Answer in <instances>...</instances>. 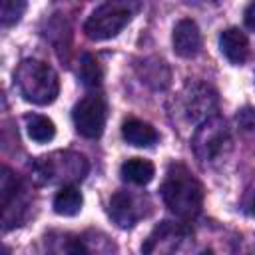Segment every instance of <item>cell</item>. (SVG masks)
Listing matches in <instances>:
<instances>
[{
  "instance_id": "6da1fadb",
  "label": "cell",
  "mask_w": 255,
  "mask_h": 255,
  "mask_svg": "<svg viewBox=\"0 0 255 255\" xmlns=\"http://www.w3.org/2000/svg\"><path fill=\"white\" fill-rule=\"evenodd\" d=\"M161 199L171 213L183 219H191L201 211L203 185L185 165L177 163L169 167L165 181L161 183Z\"/></svg>"
},
{
  "instance_id": "7a4b0ae2",
  "label": "cell",
  "mask_w": 255,
  "mask_h": 255,
  "mask_svg": "<svg viewBox=\"0 0 255 255\" xmlns=\"http://www.w3.org/2000/svg\"><path fill=\"white\" fill-rule=\"evenodd\" d=\"M14 84L20 96L36 106H48L60 94V78L56 70L34 58H26L18 64L14 70Z\"/></svg>"
},
{
  "instance_id": "3957f363",
  "label": "cell",
  "mask_w": 255,
  "mask_h": 255,
  "mask_svg": "<svg viewBox=\"0 0 255 255\" xmlns=\"http://www.w3.org/2000/svg\"><path fill=\"white\" fill-rule=\"evenodd\" d=\"M88 159L72 151H54L38 157L32 163V175L38 183L82 181L88 173Z\"/></svg>"
},
{
  "instance_id": "277c9868",
  "label": "cell",
  "mask_w": 255,
  "mask_h": 255,
  "mask_svg": "<svg viewBox=\"0 0 255 255\" xmlns=\"http://www.w3.org/2000/svg\"><path fill=\"white\" fill-rule=\"evenodd\" d=\"M191 147L195 157L203 165L221 161L231 149V131L225 120L219 116H213L203 124H199L191 137Z\"/></svg>"
},
{
  "instance_id": "5b68a950",
  "label": "cell",
  "mask_w": 255,
  "mask_h": 255,
  "mask_svg": "<svg viewBox=\"0 0 255 255\" xmlns=\"http://www.w3.org/2000/svg\"><path fill=\"white\" fill-rule=\"evenodd\" d=\"M133 8L128 2H106L88 16L84 22V32L94 42L110 40L129 24Z\"/></svg>"
},
{
  "instance_id": "8992f818",
  "label": "cell",
  "mask_w": 255,
  "mask_h": 255,
  "mask_svg": "<svg viewBox=\"0 0 255 255\" xmlns=\"http://www.w3.org/2000/svg\"><path fill=\"white\" fill-rule=\"evenodd\" d=\"M72 120L80 135L96 139L104 133L108 120V104L100 94L84 96L72 110Z\"/></svg>"
},
{
  "instance_id": "52a82bcc",
  "label": "cell",
  "mask_w": 255,
  "mask_h": 255,
  "mask_svg": "<svg viewBox=\"0 0 255 255\" xmlns=\"http://www.w3.org/2000/svg\"><path fill=\"white\" fill-rule=\"evenodd\" d=\"M181 114L189 124H203L215 116L217 110V92L203 82L187 84L181 92Z\"/></svg>"
},
{
  "instance_id": "ba28073f",
  "label": "cell",
  "mask_w": 255,
  "mask_h": 255,
  "mask_svg": "<svg viewBox=\"0 0 255 255\" xmlns=\"http://www.w3.org/2000/svg\"><path fill=\"white\" fill-rule=\"evenodd\" d=\"M171 46L179 58H193L201 50V32L195 20L181 18L171 32Z\"/></svg>"
},
{
  "instance_id": "9c48e42d",
  "label": "cell",
  "mask_w": 255,
  "mask_h": 255,
  "mask_svg": "<svg viewBox=\"0 0 255 255\" xmlns=\"http://www.w3.org/2000/svg\"><path fill=\"white\" fill-rule=\"evenodd\" d=\"M108 211H110L112 221L122 229L133 227L141 217V209H139L137 199L128 191H116L110 197Z\"/></svg>"
},
{
  "instance_id": "30bf717a",
  "label": "cell",
  "mask_w": 255,
  "mask_h": 255,
  "mask_svg": "<svg viewBox=\"0 0 255 255\" xmlns=\"http://www.w3.org/2000/svg\"><path fill=\"white\" fill-rule=\"evenodd\" d=\"M219 50L225 60L233 66H241L249 58V40L247 34L239 28H227L219 34Z\"/></svg>"
},
{
  "instance_id": "8fae6325",
  "label": "cell",
  "mask_w": 255,
  "mask_h": 255,
  "mask_svg": "<svg viewBox=\"0 0 255 255\" xmlns=\"http://www.w3.org/2000/svg\"><path fill=\"white\" fill-rule=\"evenodd\" d=\"M185 229L177 223L171 221H161L159 225H155V229L149 233V237L145 239V243L141 245V253L143 255H151L157 251H163V245L169 243V247H177V241L183 237Z\"/></svg>"
},
{
  "instance_id": "7c38bea8",
  "label": "cell",
  "mask_w": 255,
  "mask_h": 255,
  "mask_svg": "<svg viewBox=\"0 0 255 255\" xmlns=\"http://www.w3.org/2000/svg\"><path fill=\"white\" fill-rule=\"evenodd\" d=\"M122 135L129 145H135V147H149L159 139V133L151 124L135 118L126 120L122 124Z\"/></svg>"
},
{
  "instance_id": "4fadbf2b",
  "label": "cell",
  "mask_w": 255,
  "mask_h": 255,
  "mask_svg": "<svg viewBox=\"0 0 255 255\" xmlns=\"http://www.w3.org/2000/svg\"><path fill=\"white\" fill-rule=\"evenodd\" d=\"M120 173L124 181H129L133 185H147L155 175V165L143 157H129L122 163Z\"/></svg>"
},
{
  "instance_id": "5bb4252c",
  "label": "cell",
  "mask_w": 255,
  "mask_h": 255,
  "mask_svg": "<svg viewBox=\"0 0 255 255\" xmlns=\"http://www.w3.org/2000/svg\"><path fill=\"white\" fill-rule=\"evenodd\" d=\"M82 205H84V195L82 191L76 187V185H64L56 195H54V201H52V207L58 215L62 217H74L82 211Z\"/></svg>"
},
{
  "instance_id": "9a60e30c",
  "label": "cell",
  "mask_w": 255,
  "mask_h": 255,
  "mask_svg": "<svg viewBox=\"0 0 255 255\" xmlns=\"http://www.w3.org/2000/svg\"><path fill=\"white\" fill-rule=\"evenodd\" d=\"M26 133L36 143H48L56 135V126L50 118L40 114H28L26 116Z\"/></svg>"
},
{
  "instance_id": "2e32d148",
  "label": "cell",
  "mask_w": 255,
  "mask_h": 255,
  "mask_svg": "<svg viewBox=\"0 0 255 255\" xmlns=\"http://www.w3.org/2000/svg\"><path fill=\"white\" fill-rule=\"evenodd\" d=\"M78 76L82 80V84L86 88H100L102 86V80H104V72H102V66L100 62L96 60L94 54L90 52H84L80 56V70H78Z\"/></svg>"
},
{
  "instance_id": "e0dca14e",
  "label": "cell",
  "mask_w": 255,
  "mask_h": 255,
  "mask_svg": "<svg viewBox=\"0 0 255 255\" xmlns=\"http://www.w3.org/2000/svg\"><path fill=\"white\" fill-rule=\"evenodd\" d=\"M62 255H92V245L88 243V237L68 233L62 239Z\"/></svg>"
},
{
  "instance_id": "ac0fdd59",
  "label": "cell",
  "mask_w": 255,
  "mask_h": 255,
  "mask_svg": "<svg viewBox=\"0 0 255 255\" xmlns=\"http://www.w3.org/2000/svg\"><path fill=\"white\" fill-rule=\"evenodd\" d=\"M24 10H26V2H22V0H4L0 4V24L4 28L16 24L20 20V16L24 14Z\"/></svg>"
},
{
  "instance_id": "d6986e66",
  "label": "cell",
  "mask_w": 255,
  "mask_h": 255,
  "mask_svg": "<svg viewBox=\"0 0 255 255\" xmlns=\"http://www.w3.org/2000/svg\"><path fill=\"white\" fill-rule=\"evenodd\" d=\"M237 126L241 129H255V110L243 108L237 112Z\"/></svg>"
},
{
  "instance_id": "ffe728a7",
  "label": "cell",
  "mask_w": 255,
  "mask_h": 255,
  "mask_svg": "<svg viewBox=\"0 0 255 255\" xmlns=\"http://www.w3.org/2000/svg\"><path fill=\"white\" fill-rule=\"evenodd\" d=\"M243 20H245V26H247L249 30H253V32H255V2H251V4L245 8Z\"/></svg>"
},
{
  "instance_id": "44dd1931",
  "label": "cell",
  "mask_w": 255,
  "mask_h": 255,
  "mask_svg": "<svg viewBox=\"0 0 255 255\" xmlns=\"http://www.w3.org/2000/svg\"><path fill=\"white\" fill-rule=\"evenodd\" d=\"M199 255H213V251H211V249H205V251H201Z\"/></svg>"
},
{
  "instance_id": "7402d4cb",
  "label": "cell",
  "mask_w": 255,
  "mask_h": 255,
  "mask_svg": "<svg viewBox=\"0 0 255 255\" xmlns=\"http://www.w3.org/2000/svg\"><path fill=\"white\" fill-rule=\"evenodd\" d=\"M251 213L255 215V199H253V203H251Z\"/></svg>"
}]
</instances>
